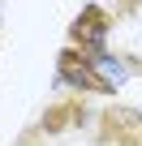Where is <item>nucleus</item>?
<instances>
[{
	"mask_svg": "<svg viewBox=\"0 0 142 146\" xmlns=\"http://www.w3.org/2000/svg\"><path fill=\"white\" fill-rule=\"evenodd\" d=\"M82 116H86V103H82V95H69V99H60V103H52L43 116H39V133H65V129H78L82 125Z\"/></svg>",
	"mask_w": 142,
	"mask_h": 146,
	"instance_id": "nucleus-4",
	"label": "nucleus"
},
{
	"mask_svg": "<svg viewBox=\"0 0 142 146\" xmlns=\"http://www.w3.org/2000/svg\"><path fill=\"white\" fill-rule=\"evenodd\" d=\"M99 142L103 146H142V112L138 108H103L99 112Z\"/></svg>",
	"mask_w": 142,
	"mask_h": 146,
	"instance_id": "nucleus-3",
	"label": "nucleus"
},
{
	"mask_svg": "<svg viewBox=\"0 0 142 146\" xmlns=\"http://www.w3.org/2000/svg\"><path fill=\"white\" fill-rule=\"evenodd\" d=\"M56 78L65 86H73V90H95V95H108V99L116 95V82H108L103 73L95 69V56L73 52V47H65L56 56Z\"/></svg>",
	"mask_w": 142,
	"mask_h": 146,
	"instance_id": "nucleus-1",
	"label": "nucleus"
},
{
	"mask_svg": "<svg viewBox=\"0 0 142 146\" xmlns=\"http://www.w3.org/2000/svg\"><path fill=\"white\" fill-rule=\"evenodd\" d=\"M112 22H116V17H112L103 5H86V9L73 17V26H69V47H73V52H86V56H99L103 43H108Z\"/></svg>",
	"mask_w": 142,
	"mask_h": 146,
	"instance_id": "nucleus-2",
	"label": "nucleus"
},
{
	"mask_svg": "<svg viewBox=\"0 0 142 146\" xmlns=\"http://www.w3.org/2000/svg\"><path fill=\"white\" fill-rule=\"evenodd\" d=\"M138 5H142V0H116V13H133Z\"/></svg>",
	"mask_w": 142,
	"mask_h": 146,
	"instance_id": "nucleus-5",
	"label": "nucleus"
},
{
	"mask_svg": "<svg viewBox=\"0 0 142 146\" xmlns=\"http://www.w3.org/2000/svg\"><path fill=\"white\" fill-rule=\"evenodd\" d=\"M125 60H129V69H133V73H142V56H138V52H125Z\"/></svg>",
	"mask_w": 142,
	"mask_h": 146,
	"instance_id": "nucleus-6",
	"label": "nucleus"
}]
</instances>
